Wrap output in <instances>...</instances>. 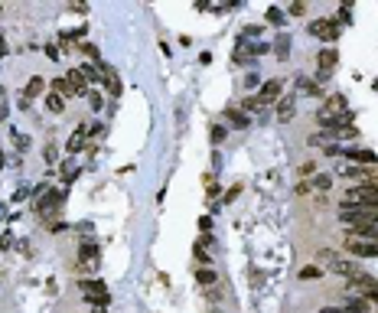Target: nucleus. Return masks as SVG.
<instances>
[{
    "label": "nucleus",
    "instance_id": "1",
    "mask_svg": "<svg viewBox=\"0 0 378 313\" xmlns=\"http://www.w3.org/2000/svg\"><path fill=\"white\" fill-rule=\"evenodd\" d=\"M342 206H368V209H375L378 206V183L368 179V183H359V186H352V190H346L342 193Z\"/></svg>",
    "mask_w": 378,
    "mask_h": 313
},
{
    "label": "nucleus",
    "instance_id": "2",
    "mask_svg": "<svg viewBox=\"0 0 378 313\" xmlns=\"http://www.w3.org/2000/svg\"><path fill=\"white\" fill-rule=\"evenodd\" d=\"M339 222L349 228L355 225H372V222H378V209H368V206H342L339 209Z\"/></svg>",
    "mask_w": 378,
    "mask_h": 313
},
{
    "label": "nucleus",
    "instance_id": "3",
    "mask_svg": "<svg viewBox=\"0 0 378 313\" xmlns=\"http://www.w3.org/2000/svg\"><path fill=\"white\" fill-rule=\"evenodd\" d=\"M82 297H85L88 303H95V307H108L111 303V290L105 287L101 281H82Z\"/></svg>",
    "mask_w": 378,
    "mask_h": 313
},
{
    "label": "nucleus",
    "instance_id": "4",
    "mask_svg": "<svg viewBox=\"0 0 378 313\" xmlns=\"http://www.w3.org/2000/svg\"><path fill=\"white\" fill-rule=\"evenodd\" d=\"M280 88H284V79H271V82H264V85H261V92H258V98H254V104H258V108L277 104V101H280Z\"/></svg>",
    "mask_w": 378,
    "mask_h": 313
},
{
    "label": "nucleus",
    "instance_id": "5",
    "mask_svg": "<svg viewBox=\"0 0 378 313\" xmlns=\"http://www.w3.org/2000/svg\"><path fill=\"white\" fill-rule=\"evenodd\" d=\"M310 33H313V36H320V39H326V43H336L339 33H342V26L336 23V20H313Z\"/></svg>",
    "mask_w": 378,
    "mask_h": 313
},
{
    "label": "nucleus",
    "instance_id": "6",
    "mask_svg": "<svg viewBox=\"0 0 378 313\" xmlns=\"http://www.w3.org/2000/svg\"><path fill=\"white\" fill-rule=\"evenodd\" d=\"M349 284H352L359 294H365V297H372V300H378V281L372 274H362V271H355L352 277H349Z\"/></svg>",
    "mask_w": 378,
    "mask_h": 313
},
{
    "label": "nucleus",
    "instance_id": "7",
    "mask_svg": "<svg viewBox=\"0 0 378 313\" xmlns=\"http://www.w3.org/2000/svg\"><path fill=\"white\" fill-rule=\"evenodd\" d=\"M346 252L355 258H378V241H365V238H349Z\"/></svg>",
    "mask_w": 378,
    "mask_h": 313
},
{
    "label": "nucleus",
    "instance_id": "8",
    "mask_svg": "<svg viewBox=\"0 0 378 313\" xmlns=\"http://www.w3.org/2000/svg\"><path fill=\"white\" fill-rule=\"evenodd\" d=\"M346 95H329L326 101L320 104V111H316V114H323V117H342L346 114Z\"/></svg>",
    "mask_w": 378,
    "mask_h": 313
},
{
    "label": "nucleus",
    "instance_id": "9",
    "mask_svg": "<svg viewBox=\"0 0 378 313\" xmlns=\"http://www.w3.org/2000/svg\"><path fill=\"white\" fill-rule=\"evenodd\" d=\"M62 196H65L62 190H46V196L36 203V215H43V219H46V215H52L59 209V203H62Z\"/></svg>",
    "mask_w": 378,
    "mask_h": 313
},
{
    "label": "nucleus",
    "instance_id": "10",
    "mask_svg": "<svg viewBox=\"0 0 378 313\" xmlns=\"http://www.w3.org/2000/svg\"><path fill=\"white\" fill-rule=\"evenodd\" d=\"M101 258V255H98V245H95V241H82V248H79V264H82V268H85V271H95V268H98V261Z\"/></svg>",
    "mask_w": 378,
    "mask_h": 313
},
{
    "label": "nucleus",
    "instance_id": "11",
    "mask_svg": "<svg viewBox=\"0 0 378 313\" xmlns=\"http://www.w3.org/2000/svg\"><path fill=\"white\" fill-rule=\"evenodd\" d=\"M336 66H339V52H336V49H320V52H316V72H333V69Z\"/></svg>",
    "mask_w": 378,
    "mask_h": 313
},
{
    "label": "nucleus",
    "instance_id": "12",
    "mask_svg": "<svg viewBox=\"0 0 378 313\" xmlns=\"http://www.w3.org/2000/svg\"><path fill=\"white\" fill-rule=\"evenodd\" d=\"M65 82H68V95H82V98L88 95V82H85V75H82L79 69H72V72L65 75Z\"/></svg>",
    "mask_w": 378,
    "mask_h": 313
},
{
    "label": "nucleus",
    "instance_id": "13",
    "mask_svg": "<svg viewBox=\"0 0 378 313\" xmlns=\"http://www.w3.org/2000/svg\"><path fill=\"white\" fill-rule=\"evenodd\" d=\"M293 114H297V98H280L277 101V121L280 124H287V121H293Z\"/></svg>",
    "mask_w": 378,
    "mask_h": 313
},
{
    "label": "nucleus",
    "instance_id": "14",
    "mask_svg": "<svg viewBox=\"0 0 378 313\" xmlns=\"http://www.w3.org/2000/svg\"><path fill=\"white\" fill-rule=\"evenodd\" d=\"M85 141H88V128H79V131H72V137H68L65 150H68V154H79V150L85 147Z\"/></svg>",
    "mask_w": 378,
    "mask_h": 313
},
{
    "label": "nucleus",
    "instance_id": "15",
    "mask_svg": "<svg viewBox=\"0 0 378 313\" xmlns=\"http://www.w3.org/2000/svg\"><path fill=\"white\" fill-rule=\"evenodd\" d=\"M43 92H46V82L39 79V75H33V79L26 82V92H23V95H26V98L33 101V98H39V95H43Z\"/></svg>",
    "mask_w": 378,
    "mask_h": 313
},
{
    "label": "nucleus",
    "instance_id": "16",
    "mask_svg": "<svg viewBox=\"0 0 378 313\" xmlns=\"http://www.w3.org/2000/svg\"><path fill=\"white\" fill-rule=\"evenodd\" d=\"M310 190H316V193H329V190H333V176H329V173H316V176L310 179Z\"/></svg>",
    "mask_w": 378,
    "mask_h": 313
},
{
    "label": "nucleus",
    "instance_id": "17",
    "mask_svg": "<svg viewBox=\"0 0 378 313\" xmlns=\"http://www.w3.org/2000/svg\"><path fill=\"white\" fill-rule=\"evenodd\" d=\"M196 281L202 284V287H209V290H212V287L218 284V274H215L212 268H199V271H196Z\"/></svg>",
    "mask_w": 378,
    "mask_h": 313
},
{
    "label": "nucleus",
    "instance_id": "18",
    "mask_svg": "<svg viewBox=\"0 0 378 313\" xmlns=\"http://www.w3.org/2000/svg\"><path fill=\"white\" fill-rule=\"evenodd\" d=\"M274 55H277V59H287V55H290V36H287V33H280V36L274 39Z\"/></svg>",
    "mask_w": 378,
    "mask_h": 313
},
{
    "label": "nucleus",
    "instance_id": "19",
    "mask_svg": "<svg viewBox=\"0 0 378 313\" xmlns=\"http://www.w3.org/2000/svg\"><path fill=\"white\" fill-rule=\"evenodd\" d=\"M339 173H342V176H349V179H362V183H368V170H362V166H349V163H342V166H339Z\"/></svg>",
    "mask_w": 378,
    "mask_h": 313
},
{
    "label": "nucleus",
    "instance_id": "20",
    "mask_svg": "<svg viewBox=\"0 0 378 313\" xmlns=\"http://www.w3.org/2000/svg\"><path fill=\"white\" fill-rule=\"evenodd\" d=\"M346 157L352 160V163H362V166H365V163H375V160H378L372 150H346Z\"/></svg>",
    "mask_w": 378,
    "mask_h": 313
},
{
    "label": "nucleus",
    "instance_id": "21",
    "mask_svg": "<svg viewBox=\"0 0 378 313\" xmlns=\"http://www.w3.org/2000/svg\"><path fill=\"white\" fill-rule=\"evenodd\" d=\"M225 117H229L235 128H242V131L248 128V114H245V111H238V108H229V111H225Z\"/></svg>",
    "mask_w": 378,
    "mask_h": 313
},
{
    "label": "nucleus",
    "instance_id": "22",
    "mask_svg": "<svg viewBox=\"0 0 378 313\" xmlns=\"http://www.w3.org/2000/svg\"><path fill=\"white\" fill-rule=\"evenodd\" d=\"M46 108L56 111V114H62V111H65V98H62V95H56V92H49V95H46Z\"/></svg>",
    "mask_w": 378,
    "mask_h": 313
},
{
    "label": "nucleus",
    "instance_id": "23",
    "mask_svg": "<svg viewBox=\"0 0 378 313\" xmlns=\"http://www.w3.org/2000/svg\"><path fill=\"white\" fill-rule=\"evenodd\" d=\"M297 92H304V95H320V85H316L313 79H307V75H300V79H297Z\"/></svg>",
    "mask_w": 378,
    "mask_h": 313
},
{
    "label": "nucleus",
    "instance_id": "24",
    "mask_svg": "<svg viewBox=\"0 0 378 313\" xmlns=\"http://www.w3.org/2000/svg\"><path fill=\"white\" fill-rule=\"evenodd\" d=\"M346 313H372V307H368L365 300H346V307H342Z\"/></svg>",
    "mask_w": 378,
    "mask_h": 313
},
{
    "label": "nucleus",
    "instance_id": "25",
    "mask_svg": "<svg viewBox=\"0 0 378 313\" xmlns=\"http://www.w3.org/2000/svg\"><path fill=\"white\" fill-rule=\"evenodd\" d=\"M225 134H229V128H225V124H212L209 141H212V144H222V141H225Z\"/></svg>",
    "mask_w": 378,
    "mask_h": 313
},
{
    "label": "nucleus",
    "instance_id": "26",
    "mask_svg": "<svg viewBox=\"0 0 378 313\" xmlns=\"http://www.w3.org/2000/svg\"><path fill=\"white\" fill-rule=\"evenodd\" d=\"M79 72L85 75V82H98V75H101V66L95 69V66H79Z\"/></svg>",
    "mask_w": 378,
    "mask_h": 313
},
{
    "label": "nucleus",
    "instance_id": "27",
    "mask_svg": "<svg viewBox=\"0 0 378 313\" xmlns=\"http://www.w3.org/2000/svg\"><path fill=\"white\" fill-rule=\"evenodd\" d=\"M320 274H323L320 264H307V268L300 271V277H304V281H313V277H320Z\"/></svg>",
    "mask_w": 378,
    "mask_h": 313
},
{
    "label": "nucleus",
    "instance_id": "28",
    "mask_svg": "<svg viewBox=\"0 0 378 313\" xmlns=\"http://www.w3.org/2000/svg\"><path fill=\"white\" fill-rule=\"evenodd\" d=\"M49 88H52L56 95H62V98L68 95V82H65V79H52V82H49Z\"/></svg>",
    "mask_w": 378,
    "mask_h": 313
},
{
    "label": "nucleus",
    "instance_id": "29",
    "mask_svg": "<svg viewBox=\"0 0 378 313\" xmlns=\"http://www.w3.org/2000/svg\"><path fill=\"white\" fill-rule=\"evenodd\" d=\"M88 108H92V111H101V108H105V98H101L98 92H88Z\"/></svg>",
    "mask_w": 378,
    "mask_h": 313
},
{
    "label": "nucleus",
    "instance_id": "30",
    "mask_svg": "<svg viewBox=\"0 0 378 313\" xmlns=\"http://www.w3.org/2000/svg\"><path fill=\"white\" fill-rule=\"evenodd\" d=\"M79 52H82V55H88V59H98V55H101V52H98V46H92V43H82V46H79Z\"/></svg>",
    "mask_w": 378,
    "mask_h": 313
},
{
    "label": "nucleus",
    "instance_id": "31",
    "mask_svg": "<svg viewBox=\"0 0 378 313\" xmlns=\"http://www.w3.org/2000/svg\"><path fill=\"white\" fill-rule=\"evenodd\" d=\"M316 261H323V264H336V252L323 248V252H316Z\"/></svg>",
    "mask_w": 378,
    "mask_h": 313
},
{
    "label": "nucleus",
    "instance_id": "32",
    "mask_svg": "<svg viewBox=\"0 0 378 313\" xmlns=\"http://www.w3.org/2000/svg\"><path fill=\"white\" fill-rule=\"evenodd\" d=\"M267 20H271L274 26H284V13H280V10H274V7L267 10Z\"/></svg>",
    "mask_w": 378,
    "mask_h": 313
},
{
    "label": "nucleus",
    "instance_id": "33",
    "mask_svg": "<svg viewBox=\"0 0 378 313\" xmlns=\"http://www.w3.org/2000/svg\"><path fill=\"white\" fill-rule=\"evenodd\" d=\"M10 137H13V144H17L20 150H26V144H30V141H26V134H20V131H10Z\"/></svg>",
    "mask_w": 378,
    "mask_h": 313
},
{
    "label": "nucleus",
    "instance_id": "34",
    "mask_svg": "<svg viewBox=\"0 0 378 313\" xmlns=\"http://www.w3.org/2000/svg\"><path fill=\"white\" fill-rule=\"evenodd\" d=\"M326 141H329V131H320V134H310V144L316 147V144H323L326 147Z\"/></svg>",
    "mask_w": 378,
    "mask_h": 313
},
{
    "label": "nucleus",
    "instance_id": "35",
    "mask_svg": "<svg viewBox=\"0 0 378 313\" xmlns=\"http://www.w3.org/2000/svg\"><path fill=\"white\" fill-rule=\"evenodd\" d=\"M0 121H7V88L0 85Z\"/></svg>",
    "mask_w": 378,
    "mask_h": 313
},
{
    "label": "nucleus",
    "instance_id": "36",
    "mask_svg": "<svg viewBox=\"0 0 378 313\" xmlns=\"http://www.w3.org/2000/svg\"><path fill=\"white\" fill-rule=\"evenodd\" d=\"M192 255H196V261H202V264H209V261H212L209 255H205V248H202V245H196V248H192Z\"/></svg>",
    "mask_w": 378,
    "mask_h": 313
},
{
    "label": "nucleus",
    "instance_id": "37",
    "mask_svg": "<svg viewBox=\"0 0 378 313\" xmlns=\"http://www.w3.org/2000/svg\"><path fill=\"white\" fill-rule=\"evenodd\" d=\"M46 55H49V59H52V62H56V59H59V55H62V49H59V46H56V43H49V46H46Z\"/></svg>",
    "mask_w": 378,
    "mask_h": 313
},
{
    "label": "nucleus",
    "instance_id": "38",
    "mask_svg": "<svg viewBox=\"0 0 378 313\" xmlns=\"http://www.w3.org/2000/svg\"><path fill=\"white\" fill-rule=\"evenodd\" d=\"M199 228H202V235L212 232V219H209V215H202V219H199Z\"/></svg>",
    "mask_w": 378,
    "mask_h": 313
},
{
    "label": "nucleus",
    "instance_id": "39",
    "mask_svg": "<svg viewBox=\"0 0 378 313\" xmlns=\"http://www.w3.org/2000/svg\"><path fill=\"white\" fill-rule=\"evenodd\" d=\"M339 23H352V10H349V7L339 10Z\"/></svg>",
    "mask_w": 378,
    "mask_h": 313
},
{
    "label": "nucleus",
    "instance_id": "40",
    "mask_svg": "<svg viewBox=\"0 0 378 313\" xmlns=\"http://www.w3.org/2000/svg\"><path fill=\"white\" fill-rule=\"evenodd\" d=\"M323 154H326V157H339V154H342V150H339V147H336V144H326V147H323Z\"/></svg>",
    "mask_w": 378,
    "mask_h": 313
},
{
    "label": "nucleus",
    "instance_id": "41",
    "mask_svg": "<svg viewBox=\"0 0 378 313\" xmlns=\"http://www.w3.org/2000/svg\"><path fill=\"white\" fill-rule=\"evenodd\" d=\"M304 13H307L304 4H290V17H304Z\"/></svg>",
    "mask_w": 378,
    "mask_h": 313
},
{
    "label": "nucleus",
    "instance_id": "42",
    "mask_svg": "<svg viewBox=\"0 0 378 313\" xmlns=\"http://www.w3.org/2000/svg\"><path fill=\"white\" fill-rule=\"evenodd\" d=\"M56 160H59V157H56V147L49 144V147H46V163H56Z\"/></svg>",
    "mask_w": 378,
    "mask_h": 313
},
{
    "label": "nucleus",
    "instance_id": "43",
    "mask_svg": "<svg viewBox=\"0 0 378 313\" xmlns=\"http://www.w3.org/2000/svg\"><path fill=\"white\" fill-rule=\"evenodd\" d=\"M316 170V163H313V160H307V163H300V173H304V176H307V173H313Z\"/></svg>",
    "mask_w": 378,
    "mask_h": 313
},
{
    "label": "nucleus",
    "instance_id": "44",
    "mask_svg": "<svg viewBox=\"0 0 378 313\" xmlns=\"http://www.w3.org/2000/svg\"><path fill=\"white\" fill-rule=\"evenodd\" d=\"M258 82H261V75H254V72H251L248 79H245V85H248V88H258Z\"/></svg>",
    "mask_w": 378,
    "mask_h": 313
},
{
    "label": "nucleus",
    "instance_id": "45",
    "mask_svg": "<svg viewBox=\"0 0 378 313\" xmlns=\"http://www.w3.org/2000/svg\"><path fill=\"white\" fill-rule=\"evenodd\" d=\"M101 131H105V124H92V128H88V137H98Z\"/></svg>",
    "mask_w": 378,
    "mask_h": 313
},
{
    "label": "nucleus",
    "instance_id": "46",
    "mask_svg": "<svg viewBox=\"0 0 378 313\" xmlns=\"http://www.w3.org/2000/svg\"><path fill=\"white\" fill-rule=\"evenodd\" d=\"M242 108H245V111H258V104H254V98H245Z\"/></svg>",
    "mask_w": 378,
    "mask_h": 313
},
{
    "label": "nucleus",
    "instance_id": "47",
    "mask_svg": "<svg viewBox=\"0 0 378 313\" xmlns=\"http://www.w3.org/2000/svg\"><path fill=\"white\" fill-rule=\"evenodd\" d=\"M293 193H297V196H304V193H310V183H297V190H293Z\"/></svg>",
    "mask_w": 378,
    "mask_h": 313
},
{
    "label": "nucleus",
    "instance_id": "48",
    "mask_svg": "<svg viewBox=\"0 0 378 313\" xmlns=\"http://www.w3.org/2000/svg\"><path fill=\"white\" fill-rule=\"evenodd\" d=\"M320 313H346V310H339V307H323Z\"/></svg>",
    "mask_w": 378,
    "mask_h": 313
},
{
    "label": "nucleus",
    "instance_id": "49",
    "mask_svg": "<svg viewBox=\"0 0 378 313\" xmlns=\"http://www.w3.org/2000/svg\"><path fill=\"white\" fill-rule=\"evenodd\" d=\"M0 55H7V39L0 36Z\"/></svg>",
    "mask_w": 378,
    "mask_h": 313
},
{
    "label": "nucleus",
    "instance_id": "50",
    "mask_svg": "<svg viewBox=\"0 0 378 313\" xmlns=\"http://www.w3.org/2000/svg\"><path fill=\"white\" fill-rule=\"evenodd\" d=\"M92 313H105V307H95V310H92Z\"/></svg>",
    "mask_w": 378,
    "mask_h": 313
},
{
    "label": "nucleus",
    "instance_id": "51",
    "mask_svg": "<svg viewBox=\"0 0 378 313\" xmlns=\"http://www.w3.org/2000/svg\"><path fill=\"white\" fill-rule=\"evenodd\" d=\"M0 166H4V154H0Z\"/></svg>",
    "mask_w": 378,
    "mask_h": 313
},
{
    "label": "nucleus",
    "instance_id": "52",
    "mask_svg": "<svg viewBox=\"0 0 378 313\" xmlns=\"http://www.w3.org/2000/svg\"><path fill=\"white\" fill-rule=\"evenodd\" d=\"M375 88H378V82H375Z\"/></svg>",
    "mask_w": 378,
    "mask_h": 313
},
{
    "label": "nucleus",
    "instance_id": "53",
    "mask_svg": "<svg viewBox=\"0 0 378 313\" xmlns=\"http://www.w3.org/2000/svg\"><path fill=\"white\" fill-rule=\"evenodd\" d=\"M212 313H215V310H212Z\"/></svg>",
    "mask_w": 378,
    "mask_h": 313
}]
</instances>
